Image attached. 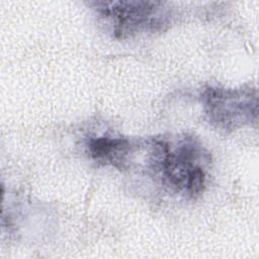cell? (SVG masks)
<instances>
[{"label": "cell", "instance_id": "obj_1", "mask_svg": "<svg viewBox=\"0 0 259 259\" xmlns=\"http://www.w3.org/2000/svg\"><path fill=\"white\" fill-rule=\"evenodd\" d=\"M145 146V167L166 188L189 198L204 191L210 155L193 138H153Z\"/></svg>", "mask_w": 259, "mask_h": 259}, {"label": "cell", "instance_id": "obj_2", "mask_svg": "<svg viewBox=\"0 0 259 259\" xmlns=\"http://www.w3.org/2000/svg\"><path fill=\"white\" fill-rule=\"evenodd\" d=\"M92 4L117 38L161 29L170 16L165 3L158 1H101Z\"/></svg>", "mask_w": 259, "mask_h": 259}, {"label": "cell", "instance_id": "obj_3", "mask_svg": "<svg viewBox=\"0 0 259 259\" xmlns=\"http://www.w3.org/2000/svg\"><path fill=\"white\" fill-rule=\"evenodd\" d=\"M209 122L225 131H234L257 118V92L252 88L208 87L201 95Z\"/></svg>", "mask_w": 259, "mask_h": 259}, {"label": "cell", "instance_id": "obj_4", "mask_svg": "<svg viewBox=\"0 0 259 259\" xmlns=\"http://www.w3.org/2000/svg\"><path fill=\"white\" fill-rule=\"evenodd\" d=\"M136 143L121 137L99 136L90 138L86 148L93 160L103 165H111L117 169L128 168Z\"/></svg>", "mask_w": 259, "mask_h": 259}]
</instances>
